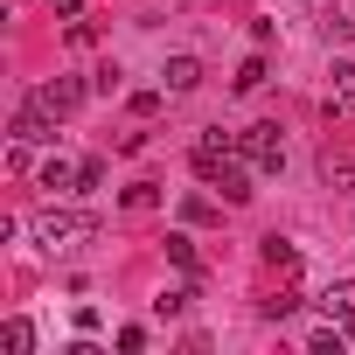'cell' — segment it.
Masks as SVG:
<instances>
[{
  "label": "cell",
  "mask_w": 355,
  "mask_h": 355,
  "mask_svg": "<svg viewBox=\"0 0 355 355\" xmlns=\"http://www.w3.org/2000/svg\"><path fill=\"white\" fill-rule=\"evenodd\" d=\"M182 223H216V202L209 196H182Z\"/></svg>",
  "instance_id": "cell-15"
},
{
  "label": "cell",
  "mask_w": 355,
  "mask_h": 355,
  "mask_svg": "<svg viewBox=\"0 0 355 355\" xmlns=\"http://www.w3.org/2000/svg\"><path fill=\"white\" fill-rule=\"evenodd\" d=\"M15 146H42V139H56V112L42 105V98H21V112H15Z\"/></svg>",
  "instance_id": "cell-4"
},
{
  "label": "cell",
  "mask_w": 355,
  "mask_h": 355,
  "mask_svg": "<svg viewBox=\"0 0 355 355\" xmlns=\"http://www.w3.org/2000/svg\"><path fill=\"white\" fill-rule=\"evenodd\" d=\"M160 98H167V84H160V91H132L125 105H132V119H153V112H160Z\"/></svg>",
  "instance_id": "cell-17"
},
{
  "label": "cell",
  "mask_w": 355,
  "mask_h": 355,
  "mask_svg": "<svg viewBox=\"0 0 355 355\" xmlns=\"http://www.w3.org/2000/svg\"><path fill=\"white\" fill-rule=\"evenodd\" d=\"M306 348H313V355H341V348H348V327H334V320H327V327H313V334H306Z\"/></svg>",
  "instance_id": "cell-11"
},
{
  "label": "cell",
  "mask_w": 355,
  "mask_h": 355,
  "mask_svg": "<svg viewBox=\"0 0 355 355\" xmlns=\"http://www.w3.org/2000/svg\"><path fill=\"white\" fill-rule=\"evenodd\" d=\"M334 112H355V63H334Z\"/></svg>",
  "instance_id": "cell-12"
},
{
  "label": "cell",
  "mask_w": 355,
  "mask_h": 355,
  "mask_svg": "<svg viewBox=\"0 0 355 355\" xmlns=\"http://www.w3.org/2000/svg\"><path fill=\"white\" fill-rule=\"evenodd\" d=\"M0 348H8V355H28V348H35V320H21V313H15L8 327H0Z\"/></svg>",
  "instance_id": "cell-9"
},
{
  "label": "cell",
  "mask_w": 355,
  "mask_h": 355,
  "mask_svg": "<svg viewBox=\"0 0 355 355\" xmlns=\"http://www.w3.org/2000/svg\"><path fill=\"white\" fill-rule=\"evenodd\" d=\"M77 8H84V0H56V15H77Z\"/></svg>",
  "instance_id": "cell-21"
},
{
  "label": "cell",
  "mask_w": 355,
  "mask_h": 355,
  "mask_svg": "<svg viewBox=\"0 0 355 355\" xmlns=\"http://www.w3.org/2000/svg\"><path fill=\"white\" fill-rule=\"evenodd\" d=\"M160 84H167L174 98H182V91H196V84H202V63H196V56H167V70H160Z\"/></svg>",
  "instance_id": "cell-7"
},
{
  "label": "cell",
  "mask_w": 355,
  "mask_h": 355,
  "mask_svg": "<svg viewBox=\"0 0 355 355\" xmlns=\"http://www.w3.org/2000/svg\"><path fill=\"white\" fill-rule=\"evenodd\" d=\"M237 153H244L258 174H279V167H286V139H279V125H272V119L244 125V132H237Z\"/></svg>",
  "instance_id": "cell-2"
},
{
  "label": "cell",
  "mask_w": 355,
  "mask_h": 355,
  "mask_svg": "<svg viewBox=\"0 0 355 355\" xmlns=\"http://www.w3.org/2000/svg\"><path fill=\"white\" fill-rule=\"evenodd\" d=\"M189 300H196V286H167V293H160V300H153V313H182V306H189Z\"/></svg>",
  "instance_id": "cell-16"
},
{
  "label": "cell",
  "mask_w": 355,
  "mask_h": 355,
  "mask_svg": "<svg viewBox=\"0 0 355 355\" xmlns=\"http://www.w3.org/2000/svg\"><path fill=\"white\" fill-rule=\"evenodd\" d=\"M119 348H125V355H139V348H146V327H139V320H132V327H119Z\"/></svg>",
  "instance_id": "cell-20"
},
{
  "label": "cell",
  "mask_w": 355,
  "mask_h": 355,
  "mask_svg": "<svg viewBox=\"0 0 355 355\" xmlns=\"http://www.w3.org/2000/svg\"><path fill=\"white\" fill-rule=\"evenodd\" d=\"M320 313H327V320H348V313H355V279L327 286V293H320Z\"/></svg>",
  "instance_id": "cell-8"
},
{
  "label": "cell",
  "mask_w": 355,
  "mask_h": 355,
  "mask_svg": "<svg viewBox=\"0 0 355 355\" xmlns=\"http://www.w3.org/2000/svg\"><path fill=\"white\" fill-rule=\"evenodd\" d=\"M251 174H258V167H251L244 153H230V160H216V167L202 174V182L223 189V202H251V196H258V189H251Z\"/></svg>",
  "instance_id": "cell-3"
},
{
  "label": "cell",
  "mask_w": 355,
  "mask_h": 355,
  "mask_svg": "<svg viewBox=\"0 0 355 355\" xmlns=\"http://www.w3.org/2000/svg\"><path fill=\"white\" fill-rule=\"evenodd\" d=\"M42 189H49V196H70V189H84V160H70V153H49V160H42Z\"/></svg>",
  "instance_id": "cell-5"
},
{
  "label": "cell",
  "mask_w": 355,
  "mask_h": 355,
  "mask_svg": "<svg viewBox=\"0 0 355 355\" xmlns=\"http://www.w3.org/2000/svg\"><path fill=\"white\" fill-rule=\"evenodd\" d=\"M28 230H35V244H42V251H70V244L98 237V216H91V209H42Z\"/></svg>",
  "instance_id": "cell-1"
},
{
  "label": "cell",
  "mask_w": 355,
  "mask_h": 355,
  "mask_svg": "<svg viewBox=\"0 0 355 355\" xmlns=\"http://www.w3.org/2000/svg\"><path fill=\"white\" fill-rule=\"evenodd\" d=\"M265 265H272V272H293V265H300V244H293V237H265Z\"/></svg>",
  "instance_id": "cell-10"
},
{
  "label": "cell",
  "mask_w": 355,
  "mask_h": 355,
  "mask_svg": "<svg viewBox=\"0 0 355 355\" xmlns=\"http://www.w3.org/2000/svg\"><path fill=\"white\" fill-rule=\"evenodd\" d=\"M125 209H160V189H153V182H132V189H125Z\"/></svg>",
  "instance_id": "cell-18"
},
{
  "label": "cell",
  "mask_w": 355,
  "mask_h": 355,
  "mask_svg": "<svg viewBox=\"0 0 355 355\" xmlns=\"http://www.w3.org/2000/svg\"><path fill=\"white\" fill-rule=\"evenodd\" d=\"M320 35H327V42H348V35H355V15H320Z\"/></svg>",
  "instance_id": "cell-19"
},
{
  "label": "cell",
  "mask_w": 355,
  "mask_h": 355,
  "mask_svg": "<svg viewBox=\"0 0 355 355\" xmlns=\"http://www.w3.org/2000/svg\"><path fill=\"white\" fill-rule=\"evenodd\" d=\"M35 98H42V105H49V112H56V119H70V112H77V105H84V84H77V77H56V84H42V91H35Z\"/></svg>",
  "instance_id": "cell-6"
},
{
  "label": "cell",
  "mask_w": 355,
  "mask_h": 355,
  "mask_svg": "<svg viewBox=\"0 0 355 355\" xmlns=\"http://www.w3.org/2000/svg\"><path fill=\"white\" fill-rule=\"evenodd\" d=\"M167 258H174V265H182V272H189V279H196V272H202V265H196V244H189V237H182V230H174V237H167Z\"/></svg>",
  "instance_id": "cell-13"
},
{
  "label": "cell",
  "mask_w": 355,
  "mask_h": 355,
  "mask_svg": "<svg viewBox=\"0 0 355 355\" xmlns=\"http://www.w3.org/2000/svg\"><path fill=\"white\" fill-rule=\"evenodd\" d=\"M230 84H237V91H258V84H265V56H244V63H237V77H230Z\"/></svg>",
  "instance_id": "cell-14"
}]
</instances>
